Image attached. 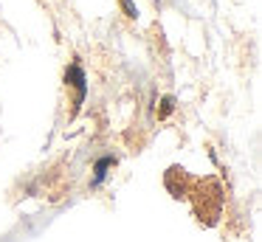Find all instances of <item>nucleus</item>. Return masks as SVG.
I'll use <instances>...</instances> for the list:
<instances>
[{
	"label": "nucleus",
	"mask_w": 262,
	"mask_h": 242,
	"mask_svg": "<svg viewBox=\"0 0 262 242\" xmlns=\"http://www.w3.org/2000/svg\"><path fill=\"white\" fill-rule=\"evenodd\" d=\"M113 155H104V158H99L96 163H93V186H102V180L107 178V172H110V166H113Z\"/></svg>",
	"instance_id": "2"
},
{
	"label": "nucleus",
	"mask_w": 262,
	"mask_h": 242,
	"mask_svg": "<svg viewBox=\"0 0 262 242\" xmlns=\"http://www.w3.org/2000/svg\"><path fill=\"white\" fill-rule=\"evenodd\" d=\"M121 6H124V11H127V17H130V20H136V17H138V9H136V3H133V0H121Z\"/></svg>",
	"instance_id": "3"
},
{
	"label": "nucleus",
	"mask_w": 262,
	"mask_h": 242,
	"mask_svg": "<svg viewBox=\"0 0 262 242\" xmlns=\"http://www.w3.org/2000/svg\"><path fill=\"white\" fill-rule=\"evenodd\" d=\"M172 107H175V101H172V99H164V116H169Z\"/></svg>",
	"instance_id": "4"
},
{
	"label": "nucleus",
	"mask_w": 262,
	"mask_h": 242,
	"mask_svg": "<svg viewBox=\"0 0 262 242\" xmlns=\"http://www.w3.org/2000/svg\"><path fill=\"white\" fill-rule=\"evenodd\" d=\"M65 84L76 90L74 110H79L82 101H85V96H88V76H85V68H82L79 62H74V65H71L68 71H65Z\"/></svg>",
	"instance_id": "1"
}]
</instances>
